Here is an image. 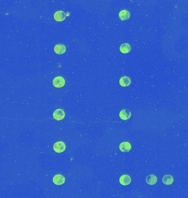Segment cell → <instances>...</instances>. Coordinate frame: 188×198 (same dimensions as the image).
<instances>
[{
	"label": "cell",
	"instance_id": "cell-13",
	"mask_svg": "<svg viewBox=\"0 0 188 198\" xmlns=\"http://www.w3.org/2000/svg\"><path fill=\"white\" fill-rule=\"evenodd\" d=\"M173 177L170 174L164 176L162 178V182L166 185H170L173 183Z\"/></svg>",
	"mask_w": 188,
	"mask_h": 198
},
{
	"label": "cell",
	"instance_id": "cell-6",
	"mask_svg": "<svg viewBox=\"0 0 188 198\" xmlns=\"http://www.w3.org/2000/svg\"><path fill=\"white\" fill-rule=\"evenodd\" d=\"M66 18V14L63 11H57L54 14V19L57 22L63 21Z\"/></svg>",
	"mask_w": 188,
	"mask_h": 198
},
{
	"label": "cell",
	"instance_id": "cell-9",
	"mask_svg": "<svg viewBox=\"0 0 188 198\" xmlns=\"http://www.w3.org/2000/svg\"><path fill=\"white\" fill-rule=\"evenodd\" d=\"M54 51L57 54L62 55L65 53L66 51V46L63 44H58L56 45L54 47Z\"/></svg>",
	"mask_w": 188,
	"mask_h": 198
},
{
	"label": "cell",
	"instance_id": "cell-5",
	"mask_svg": "<svg viewBox=\"0 0 188 198\" xmlns=\"http://www.w3.org/2000/svg\"><path fill=\"white\" fill-rule=\"evenodd\" d=\"M132 182L131 177L128 174H124L121 176L119 178V182L123 186H128Z\"/></svg>",
	"mask_w": 188,
	"mask_h": 198
},
{
	"label": "cell",
	"instance_id": "cell-8",
	"mask_svg": "<svg viewBox=\"0 0 188 198\" xmlns=\"http://www.w3.org/2000/svg\"><path fill=\"white\" fill-rule=\"evenodd\" d=\"M119 150L121 152L126 153L130 151L132 148L131 144L129 142H123L119 145Z\"/></svg>",
	"mask_w": 188,
	"mask_h": 198
},
{
	"label": "cell",
	"instance_id": "cell-12",
	"mask_svg": "<svg viewBox=\"0 0 188 198\" xmlns=\"http://www.w3.org/2000/svg\"><path fill=\"white\" fill-rule=\"evenodd\" d=\"M146 183L149 185H154L157 183V178L154 174H150L146 177Z\"/></svg>",
	"mask_w": 188,
	"mask_h": 198
},
{
	"label": "cell",
	"instance_id": "cell-2",
	"mask_svg": "<svg viewBox=\"0 0 188 198\" xmlns=\"http://www.w3.org/2000/svg\"><path fill=\"white\" fill-rule=\"evenodd\" d=\"M65 79L61 76L55 77L53 80V85L56 87H62L65 85Z\"/></svg>",
	"mask_w": 188,
	"mask_h": 198
},
{
	"label": "cell",
	"instance_id": "cell-4",
	"mask_svg": "<svg viewBox=\"0 0 188 198\" xmlns=\"http://www.w3.org/2000/svg\"><path fill=\"white\" fill-rule=\"evenodd\" d=\"M53 182L57 186H60L65 182V178L60 174H56L53 178Z\"/></svg>",
	"mask_w": 188,
	"mask_h": 198
},
{
	"label": "cell",
	"instance_id": "cell-14",
	"mask_svg": "<svg viewBox=\"0 0 188 198\" xmlns=\"http://www.w3.org/2000/svg\"><path fill=\"white\" fill-rule=\"evenodd\" d=\"M132 50L131 46L128 43H123L120 47V51L123 54H128Z\"/></svg>",
	"mask_w": 188,
	"mask_h": 198
},
{
	"label": "cell",
	"instance_id": "cell-3",
	"mask_svg": "<svg viewBox=\"0 0 188 198\" xmlns=\"http://www.w3.org/2000/svg\"><path fill=\"white\" fill-rule=\"evenodd\" d=\"M53 117L57 121H61L65 117V112L63 110L58 108L54 112Z\"/></svg>",
	"mask_w": 188,
	"mask_h": 198
},
{
	"label": "cell",
	"instance_id": "cell-11",
	"mask_svg": "<svg viewBox=\"0 0 188 198\" xmlns=\"http://www.w3.org/2000/svg\"><path fill=\"white\" fill-rule=\"evenodd\" d=\"M119 17L121 20H127L130 18V13L127 10H122L119 13Z\"/></svg>",
	"mask_w": 188,
	"mask_h": 198
},
{
	"label": "cell",
	"instance_id": "cell-7",
	"mask_svg": "<svg viewBox=\"0 0 188 198\" xmlns=\"http://www.w3.org/2000/svg\"><path fill=\"white\" fill-rule=\"evenodd\" d=\"M131 112L128 109H123L119 113V117L123 120H127L131 117Z\"/></svg>",
	"mask_w": 188,
	"mask_h": 198
},
{
	"label": "cell",
	"instance_id": "cell-1",
	"mask_svg": "<svg viewBox=\"0 0 188 198\" xmlns=\"http://www.w3.org/2000/svg\"><path fill=\"white\" fill-rule=\"evenodd\" d=\"M66 148V144L64 142L60 141L55 143L54 145V150H55V152L57 153H61L63 152Z\"/></svg>",
	"mask_w": 188,
	"mask_h": 198
},
{
	"label": "cell",
	"instance_id": "cell-10",
	"mask_svg": "<svg viewBox=\"0 0 188 198\" xmlns=\"http://www.w3.org/2000/svg\"><path fill=\"white\" fill-rule=\"evenodd\" d=\"M119 84L123 87H128L131 84V80L127 76L122 77L119 80Z\"/></svg>",
	"mask_w": 188,
	"mask_h": 198
}]
</instances>
